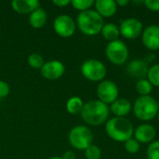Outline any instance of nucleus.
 Wrapping results in <instances>:
<instances>
[{
    "instance_id": "obj_29",
    "label": "nucleus",
    "mask_w": 159,
    "mask_h": 159,
    "mask_svg": "<svg viewBox=\"0 0 159 159\" xmlns=\"http://www.w3.org/2000/svg\"><path fill=\"white\" fill-rule=\"evenodd\" d=\"M9 93V86L3 80H0V98H5Z\"/></svg>"
},
{
    "instance_id": "obj_18",
    "label": "nucleus",
    "mask_w": 159,
    "mask_h": 159,
    "mask_svg": "<svg viewBox=\"0 0 159 159\" xmlns=\"http://www.w3.org/2000/svg\"><path fill=\"white\" fill-rule=\"evenodd\" d=\"M47 20H48L47 12L41 7H38L35 10H34L29 17V22L31 26L36 29L42 28L46 24Z\"/></svg>"
},
{
    "instance_id": "obj_15",
    "label": "nucleus",
    "mask_w": 159,
    "mask_h": 159,
    "mask_svg": "<svg viewBox=\"0 0 159 159\" xmlns=\"http://www.w3.org/2000/svg\"><path fill=\"white\" fill-rule=\"evenodd\" d=\"M94 5L96 11L105 18L114 16L117 10V5L114 0H97Z\"/></svg>"
},
{
    "instance_id": "obj_11",
    "label": "nucleus",
    "mask_w": 159,
    "mask_h": 159,
    "mask_svg": "<svg viewBox=\"0 0 159 159\" xmlns=\"http://www.w3.org/2000/svg\"><path fill=\"white\" fill-rule=\"evenodd\" d=\"M142 41L145 48L149 50L159 49V25H149L142 34Z\"/></svg>"
},
{
    "instance_id": "obj_8",
    "label": "nucleus",
    "mask_w": 159,
    "mask_h": 159,
    "mask_svg": "<svg viewBox=\"0 0 159 159\" xmlns=\"http://www.w3.org/2000/svg\"><path fill=\"white\" fill-rule=\"evenodd\" d=\"M119 90L116 83L111 80L102 81L97 88V96L99 101L105 104H112L118 99Z\"/></svg>"
},
{
    "instance_id": "obj_19",
    "label": "nucleus",
    "mask_w": 159,
    "mask_h": 159,
    "mask_svg": "<svg viewBox=\"0 0 159 159\" xmlns=\"http://www.w3.org/2000/svg\"><path fill=\"white\" fill-rule=\"evenodd\" d=\"M101 33H102L103 38L110 41V42L117 40L119 35H120L119 27H117L114 23H106V24H104Z\"/></svg>"
},
{
    "instance_id": "obj_27",
    "label": "nucleus",
    "mask_w": 159,
    "mask_h": 159,
    "mask_svg": "<svg viewBox=\"0 0 159 159\" xmlns=\"http://www.w3.org/2000/svg\"><path fill=\"white\" fill-rule=\"evenodd\" d=\"M125 149L129 154H136L140 151V143L133 138L125 142Z\"/></svg>"
},
{
    "instance_id": "obj_21",
    "label": "nucleus",
    "mask_w": 159,
    "mask_h": 159,
    "mask_svg": "<svg viewBox=\"0 0 159 159\" xmlns=\"http://www.w3.org/2000/svg\"><path fill=\"white\" fill-rule=\"evenodd\" d=\"M152 89L153 86L146 78L140 79L136 83V91L141 96H148L152 92Z\"/></svg>"
},
{
    "instance_id": "obj_24",
    "label": "nucleus",
    "mask_w": 159,
    "mask_h": 159,
    "mask_svg": "<svg viewBox=\"0 0 159 159\" xmlns=\"http://www.w3.org/2000/svg\"><path fill=\"white\" fill-rule=\"evenodd\" d=\"M71 4L75 9H78L82 12L90 9L95 2L93 0H72Z\"/></svg>"
},
{
    "instance_id": "obj_13",
    "label": "nucleus",
    "mask_w": 159,
    "mask_h": 159,
    "mask_svg": "<svg viewBox=\"0 0 159 159\" xmlns=\"http://www.w3.org/2000/svg\"><path fill=\"white\" fill-rule=\"evenodd\" d=\"M148 70L149 66L147 61L142 59H135L127 66V73L134 78H139V80L147 75Z\"/></svg>"
},
{
    "instance_id": "obj_31",
    "label": "nucleus",
    "mask_w": 159,
    "mask_h": 159,
    "mask_svg": "<svg viewBox=\"0 0 159 159\" xmlns=\"http://www.w3.org/2000/svg\"><path fill=\"white\" fill-rule=\"evenodd\" d=\"M62 159H75V154L73 151H67L61 157Z\"/></svg>"
},
{
    "instance_id": "obj_33",
    "label": "nucleus",
    "mask_w": 159,
    "mask_h": 159,
    "mask_svg": "<svg viewBox=\"0 0 159 159\" xmlns=\"http://www.w3.org/2000/svg\"><path fill=\"white\" fill-rule=\"evenodd\" d=\"M49 159H62L61 157H51V158Z\"/></svg>"
},
{
    "instance_id": "obj_30",
    "label": "nucleus",
    "mask_w": 159,
    "mask_h": 159,
    "mask_svg": "<svg viewBox=\"0 0 159 159\" xmlns=\"http://www.w3.org/2000/svg\"><path fill=\"white\" fill-rule=\"evenodd\" d=\"M53 4L56 5L57 7H65L69 4H71V1L70 0H53Z\"/></svg>"
},
{
    "instance_id": "obj_17",
    "label": "nucleus",
    "mask_w": 159,
    "mask_h": 159,
    "mask_svg": "<svg viewBox=\"0 0 159 159\" xmlns=\"http://www.w3.org/2000/svg\"><path fill=\"white\" fill-rule=\"evenodd\" d=\"M131 103L127 99H117L115 101L110 107L111 112L116 117H125L131 111Z\"/></svg>"
},
{
    "instance_id": "obj_28",
    "label": "nucleus",
    "mask_w": 159,
    "mask_h": 159,
    "mask_svg": "<svg viewBox=\"0 0 159 159\" xmlns=\"http://www.w3.org/2000/svg\"><path fill=\"white\" fill-rule=\"evenodd\" d=\"M145 7L152 11H159V0H145Z\"/></svg>"
},
{
    "instance_id": "obj_10",
    "label": "nucleus",
    "mask_w": 159,
    "mask_h": 159,
    "mask_svg": "<svg viewBox=\"0 0 159 159\" xmlns=\"http://www.w3.org/2000/svg\"><path fill=\"white\" fill-rule=\"evenodd\" d=\"M54 30L61 37H70L75 32V22L68 15H60L54 20Z\"/></svg>"
},
{
    "instance_id": "obj_6",
    "label": "nucleus",
    "mask_w": 159,
    "mask_h": 159,
    "mask_svg": "<svg viewBox=\"0 0 159 159\" xmlns=\"http://www.w3.org/2000/svg\"><path fill=\"white\" fill-rule=\"evenodd\" d=\"M81 73L84 77L89 81L99 82L102 81L107 73L105 65L95 59H89L85 61L81 65Z\"/></svg>"
},
{
    "instance_id": "obj_1",
    "label": "nucleus",
    "mask_w": 159,
    "mask_h": 159,
    "mask_svg": "<svg viewBox=\"0 0 159 159\" xmlns=\"http://www.w3.org/2000/svg\"><path fill=\"white\" fill-rule=\"evenodd\" d=\"M109 112L110 109L107 104L99 100H93L84 103L81 116L87 124L99 126L107 120Z\"/></svg>"
},
{
    "instance_id": "obj_20",
    "label": "nucleus",
    "mask_w": 159,
    "mask_h": 159,
    "mask_svg": "<svg viewBox=\"0 0 159 159\" xmlns=\"http://www.w3.org/2000/svg\"><path fill=\"white\" fill-rule=\"evenodd\" d=\"M84 107V102L82 99L78 96H74L67 101L66 109L71 115H77L81 114Z\"/></svg>"
},
{
    "instance_id": "obj_16",
    "label": "nucleus",
    "mask_w": 159,
    "mask_h": 159,
    "mask_svg": "<svg viewBox=\"0 0 159 159\" xmlns=\"http://www.w3.org/2000/svg\"><path fill=\"white\" fill-rule=\"evenodd\" d=\"M40 3L36 0H13L11 2L12 8L20 14L32 13L34 10L38 8Z\"/></svg>"
},
{
    "instance_id": "obj_3",
    "label": "nucleus",
    "mask_w": 159,
    "mask_h": 159,
    "mask_svg": "<svg viewBox=\"0 0 159 159\" xmlns=\"http://www.w3.org/2000/svg\"><path fill=\"white\" fill-rule=\"evenodd\" d=\"M79 30L87 35H96L102 32L103 27V19L96 11L89 9L78 14L76 20Z\"/></svg>"
},
{
    "instance_id": "obj_25",
    "label": "nucleus",
    "mask_w": 159,
    "mask_h": 159,
    "mask_svg": "<svg viewBox=\"0 0 159 159\" xmlns=\"http://www.w3.org/2000/svg\"><path fill=\"white\" fill-rule=\"evenodd\" d=\"M85 157L87 159H100L102 157V151L99 146L91 144L85 150Z\"/></svg>"
},
{
    "instance_id": "obj_22",
    "label": "nucleus",
    "mask_w": 159,
    "mask_h": 159,
    "mask_svg": "<svg viewBox=\"0 0 159 159\" xmlns=\"http://www.w3.org/2000/svg\"><path fill=\"white\" fill-rule=\"evenodd\" d=\"M146 76L147 80L152 84V86L159 88V63L149 67Z\"/></svg>"
},
{
    "instance_id": "obj_2",
    "label": "nucleus",
    "mask_w": 159,
    "mask_h": 159,
    "mask_svg": "<svg viewBox=\"0 0 159 159\" xmlns=\"http://www.w3.org/2000/svg\"><path fill=\"white\" fill-rule=\"evenodd\" d=\"M105 131L112 140L125 143L132 138L134 129L129 119L116 116L107 121L105 125Z\"/></svg>"
},
{
    "instance_id": "obj_14",
    "label": "nucleus",
    "mask_w": 159,
    "mask_h": 159,
    "mask_svg": "<svg viewBox=\"0 0 159 159\" xmlns=\"http://www.w3.org/2000/svg\"><path fill=\"white\" fill-rule=\"evenodd\" d=\"M157 131L150 124H142L134 130V139L139 143H149L154 141Z\"/></svg>"
},
{
    "instance_id": "obj_34",
    "label": "nucleus",
    "mask_w": 159,
    "mask_h": 159,
    "mask_svg": "<svg viewBox=\"0 0 159 159\" xmlns=\"http://www.w3.org/2000/svg\"><path fill=\"white\" fill-rule=\"evenodd\" d=\"M157 119H158V121H159V112H158V114H157Z\"/></svg>"
},
{
    "instance_id": "obj_12",
    "label": "nucleus",
    "mask_w": 159,
    "mask_h": 159,
    "mask_svg": "<svg viewBox=\"0 0 159 159\" xmlns=\"http://www.w3.org/2000/svg\"><path fill=\"white\" fill-rule=\"evenodd\" d=\"M40 70L43 77L49 80H55L63 75L65 67L63 63L59 61H49L45 62Z\"/></svg>"
},
{
    "instance_id": "obj_32",
    "label": "nucleus",
    "mask_w": 159,
    "mask_h": 159,
    "mask_svg": "<svg viewBox=\"0 0 159 159\" xmlns=\"http://www.w3.org/2000/svg\"><path fill=\"white\" fill-rule=\"evenodd\" d=\"M116 3L117 6H122V7H124V6L129 5V0H116Z\"/></svg>"
},
{
    "instance_id": "obj_4",
    "label": "nucleus",
    "mask_w": 159,
    "mask_h": 159,
    "mask_svg": "<svg viewBox=\"0 0 159 159\" xmlns=\"http://www.w3.org/2000/svg\"><path fill=\"white\" fill-rule=\"evenodd\" d=\"M136 117L143 121H151L158 114L159 103L152 96H140L133 104Z\"/></svg>"
},
{
    "instance_id": "obj_7",
    "label": "nucleus",
    "mask_w": 159,
    "mask_h": 159,
    "mask_svg": "<svg viewBox=\"0 0 159 159\" xmlns=\"http://www.w3.org/2000/svg\"><path fill=\"white\" fill-rule=\"evenodd\" d=\"M105 54L108 60L116 64L121 65L125 63L129 58V48L125 42L117 39L110 42L105 48Z\"/></svg>"
},
{
    "instance_id": "obj_26",
    "label": "nucleus",
    "mask_w": 159,
    "mask_h": 159,
    "mask_svg": "<svg viewBox=\"0 0 159 159\" xmlns=\"http://www.w3.org/2000/svg\"><path fill=\"white\" fill-rule=\"evenodd\" d=\"M148 159H159V141H156L150 143L147 149Z\"/></svg>"
},
{
    "instance_id": "obj_9",
    "label": "nucleus",
    "mask_w": 159,
    "mask_h": 159,
    "mask_svg": "<svg viewBox=\"0 0 159 159\" xmlns=\"http://www.w3.org/2000/svg\"><path fill=\"white\" fill-rule=\"evenodd\" d=\"M143 26L140 20L129 18L121 21L119 26L120 34L127 39H135L143 34Z\"/></svg>"
},
{
    "instance_id": "obj_5",
    "label": "nucleus",
    "mask_w": 159,
    "mask_h": 159,
    "mask_svg": "<svg viewBox=\"0 0 159 159\" xmlns=\"http://www.w3.org/2000/svg\"><path fill=\"white\" fill-rule=\"evenodd\" d=\"M69 142L71 145L77 150H86L92 144L93 133L86 126H76L69 132Z\"/></svg>"
},
{
    "instance_id": "obj_23",
    "label": "nucleus",
    "mask_w": 159,
    "mask_h": 159,
    "mask_svg": "<svg viewBox=\"0 0 159 159\" xmlns=\"http://www.w3.org/2000/svg\"><path fill=\"white\" fill-rule=\"evenodd\" d=\"M28 64L34 69H41L44 65V59L38 53H33L28 57Z\"/></svg>"
}]
</instances>
